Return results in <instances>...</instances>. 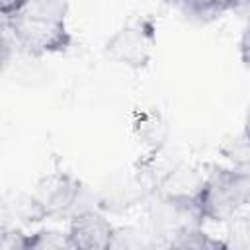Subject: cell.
Wrapping results in <instances>:
<instances>
[{
    "label": "cell",
    "mask_w": 250,
    "mask_h": 250,
    "mask_svg": "<svg viewBox=\"0 0 250 250\" xmlns=\"http://www.w3.org/2000/svg\"><path fill=\"white\" fill-rule=\"evenodd\" d=\"M66 12V0H27L18 12L4 18V25L10 27L21 51L33 57L62 53L72 41Z\"/></svg>",
    "instance_id": "obj_1"
},
{
    "label": "cell",
    "mask_w": 250,
    "mask_h": 250,
    "mask_svg": "<svg viewBox=\"0 0 250 250\" xmlns=\"http://www.w3.org/2000/svg\"><path fill=\"white\" fill-rule=\"evenodd\" d=\"M201 219L225 221L242 205L250 203V172L217 170L195 193Z\"/></svg>",
    "instance_id": "obj_2"
},
{
    "label": "cell",
    "mask_w": 250,
    "mask_h": 250,
    "mask_svg": "<svg viewBox=\"0 0 250 250\" xmlns=\"http://www.w3.org/2000/svg\"><path fill=\"white\" fill-rule=\"evenodd\" d=\"M78 193H80V182L76 178H72L70 174L55 172L43 176L35 184L29 201L33 205L37 221H41L45 217L61 215L68 211L78 201Z\"/></svg>",
    "instance_id": "obj_3"
},
{
    "label": "cell",
    "mask_w": 250,
    "mask_h": 250,
    "mask_svg": "<svg viewBox=\"0 0 250 250\" xmlns=\"http://www.w3.org/2000/svg\"><path fill=\"white\" fill-rule=\"evenodd\" d=\"M154 35L146 23H129L115 31L105 43V55L125 66L143 68L152 55Z\"/></svg>",
    "instance_id": "obj_4"
},
{
    "label": "cell",
    "mask_w": 250,
    "mask_h": 250,
    "mask_svg": "<svg viewBox=\"0 0 250 250\" xmlns=\"http://www.w3.org/2000/svg\"><path fill=\"white\" fill-rule=\"evenodd\" d=\"M113 227L111 223L94 209H84L76 213L70 221L68 236L72 248L84 250H105L113 244Z\"/></svg>",
    "instance_id": "obj_5"
},
{
    "label": "cell",
    "mask_w": 250,
    "mask_h": 250,
    "mask_svg": "<svg viewBox=\"0 0 250 250\" xmlns=\"http://www.w3.org/2000/svg\"><path fill=\"white\" fill-rule=\"evenodd\" d=\"M170 246L174 248H193V250H213V248H225L227 244L221 240L211 238L209 234H205L199 229H182L176 238L170 242Z\"/></svg>",
    "instance_id": "obj_6"
},
{
    "label": "cell",
    "mask_w": 250,
    "mask_h": 250,
    "mask_svg": "<svg viewBox=\"0 0 250 250\" xmlns=\"http://www.w3.org/2000/svg\"><path fill=\"white\" fill-rule=\"evenodd\" d=\"M61 248H72L68 232H57V230H39L29 236L27 250H61Z\"/></svg>",
    "instance_id": "obj_7"
},
{
    "label": "cell",
    "mask_w": 250,
    "mask_h": 250,
    "mask_svg": "<svg viewBox=\"0 0 250 250\" xmlns=\"http://www.w3.org/2000/svg\"><path fill=\"white\" fill-rule=\"evenodd\" d=\"M27 240H29V234H21L20 230L4 232L0 240V248L2 250H27Z\"/></svg>",
    "instance_id": "obj_8"
},
{
    "label": "cell",
    "mask_w": 250,
    "mask_h": 250,
    "mask_svg": "<svg viewBox=\"0 0 250 250\" xmlns=\"http://www.w3.org/2000/svg\"><path fill=\"white\" fill-rule=\"evenodd\" d=\"M186 12L193 16H211L215 12V0H180Z\"/></svg>",
    "instance_id": "obj_9"
},
{
    "label": "cell",
    "mask_w": 250,
    "mask_h": 250,
    "mask_svg": "<svg viewBox=\"0 0 250 250\" xmlns=\"http://www.w3.org/2000/svg\"><path fill=\"white\" fill-rule=\"evenodd\" d=\"M240 59L246 64V68H250V23L246 25L242 39H240Z\"/></svg>",
    "instance_id": "obj_10"
},
{
    "label": "cell",
    "mask_w": 250,
    "mask_h": 250,
    "mask_svg": "<svg viewBox=\"0 0 250 250\" xmlns=\"http://www.w3.org/2000/svg\"><path fill=\"white\" fill-rule=\"evenodd\" d=\"M27 0H0V10H2V18L12 16L14 12H18Z\"/></svg>",
    "instance_id": "obj_11"
},
{
    "label": "cell",
    "mask_w": 250,
    "mask_h": 250,
    "mask_svg": "<svg viewBox=\"0 0 250 250\" xmlns=\"http://www.w3.org/2000/svg\"><path fill=\"white\" fill-rule=\"evenodd\" d=\"M238 4H240V0H215V12H217V14L229 12V10L236 8Z\"/></svg>",
    "instance_id": "obj_12"
},
{
    "label": "cell",
    "mask_w": 250,
    "mask_h": 250,
    "mask_svg": "<svg viewBox=\"0 0 250 250\" xmlns=\"http://www.w3.org/2000/svg\"><path fill=\"white\" fill-rule=\"evenodd\" d=\"M244 141L250 145V109L246 113V121H244Z\"/></svg>",
    "instance_id": "obj_13"
}]
</instances>
